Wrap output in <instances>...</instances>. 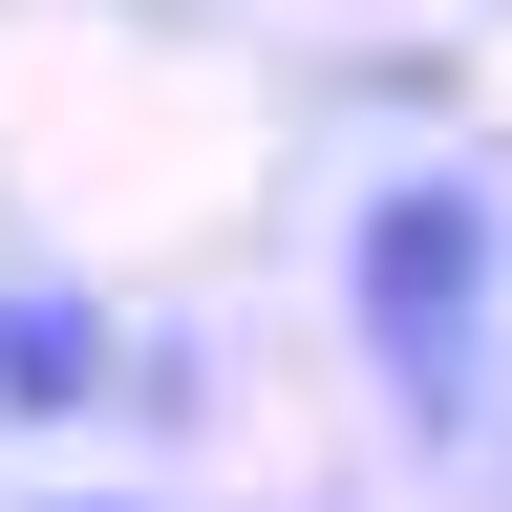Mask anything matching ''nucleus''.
Instances as JSON below:
<instances>
[{"label": "nucleus", "instance_id": "obj_3", "mask_svg": "<svg viewBox=\"0 0 512 512\" xmlns=\"http://www.w3.org/2000/svg\"><path fill=\"white\" fill-rule=\"evenodd\" d=\"M64 512H128V491H64Z\"/></svg>", "mask_w": 512, "mask_h": 512}, {"label": "nucleus", "instance_id": "obj_2", "mask_svg": "<svg viewBox=\"0 0 512 512\" xmlns=\"http://www.w3.org/2000/svg\"><path fill=\"white\" fill-rule=\"evenodd\" d=\"M128 384V320L64 299V278H0V427H86Z\"/></svg>", "mask_w": 512, "mask_h": 512}, {"label": "nucleus", "instance_id": "obj_1", "mask_svg": "<svg viewBox=\"0 0 512 512\" xmlns=\"http://www.w3.org/2000/svg\"><path fill=\"white\" fill-rule=\"evenodd\" d=\"M342 342H363V384L427 448H470L491 342H512V214H491V171H384L342 214Z\"/></svg>", "mask_w": 512, "mask_h": 512}]
</instances>
